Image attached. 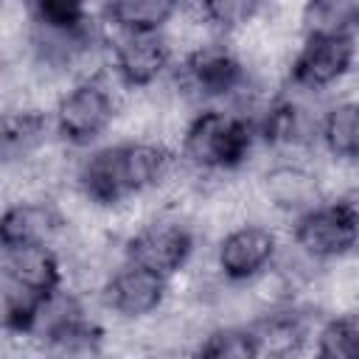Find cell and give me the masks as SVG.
Listing matches in <instances>:
<instances>
[{"label":"cell","mask_w":359,"mask_h":359,"mask_svg":"<svg viewBox=\"0 0 359 359\" xmlns=\"http://www.w3.org/2000/svg\"><path fill=\"white\" fill-rule=\"evenodd\" d=\"M180 174L174 143L151 135H123L76 151L67 182L84 208L115 216L157 194H168L180 185Z\"/></svg>","instance_id":"obj_1"},{"label":"cell","mask_w":359,"mask_h":359,"mask_svg":"<svg viewBox=\"0 0 359 359\" xmlns=\"http://www.w3.org/2000/svg\"><path fill=\"white\" fill-rule=\"evenodd\" d=\"M174 149L182 171L205 188L233 180L261 151L255 118L238 107H196L177 129Z\"/></svg>","instance_id":"obj_2"},{"label":"cell","mask_w":359,"mask_h":359,"mask_svg":"<svg viewBox=\"0 0 359 359\" xmlns=\"http://www.w3.org/2000/svg\"><path fill=\"white\" fill-rule=\"evenodd\" d=\"M48 107L59 143L70 151H84L109 140L121 126L126 93L107 67H95L67 81Z\"/></svg>","instance_id":"obj_3"},{"label":"cell","mask_w":359,"mask_h":359,"mask_svg":"<svg viewBox=\"0 0 359 359\" xmlns=\"http://www.w3.org/2000/svg\"><path fill=\"white\" fill-rule=\"evenodd\" d=\"M283 236L289 250L320 269L359 255V185L328 194L292 216Z\"/></svg>","instance_id":"obj_4"},{"label":"cell","mask_w":359,"mask_h":359,"mask_svg":"<svg viewBox=\"0 0 359 359\" xmlns=\"http://www.w3.org/2000/svg\"><path fill=\"white\" fill-rule=\"evenodd\" d=\"M202 241L199 219L180 205H163L157 210H146L123 236H121V255L137 261L171 280L182 278L196 255Z\"/></svg>","instance_id":"obj_5"},{"label":"cell","mask_w":359,"mask_h":359,"mask_svg":"<svg viewBox=\"0 0 359 359\" xmlns=\"http://www.w3.org/2000/svg\"><path fill=\"white\" fill-rule=\"evenodd\" d=\"M283 247L280 227L264 216H244L216 233L208 255L210 275L230 289H247L275 269Z\"/></svg>","instance_id":"obj_6"},{"label":"cell","mask_w":359,"mask_h":359,"mask_svg":"<svg viewBox=\"0 0 359 359\" xmlns=\"http://www.w3.org/2000/svg\"><path fill=\"white\" fill-rule=\"evenodd\" d=\"M174 283L177 280L137 261L123 258L118 250V258L98 278L93 289V300H95V309L104 311L112 323L149 325L160 314H165L174 294Z\"/></svg>","instance_id":"obj_7"},{"label":"cell","mask_w":359,"mask_h":359,"mask_svg":"<svg viewBox=\"0 0 359 359\" xmlns=\"http://www.w3.org/2000/svg\"><path fill=\"white\" fill-rule=\"evenodd\" d=\"M107 325L93 311L87 292L67 286L50 297L31 339V348L45 356L84 359L107 353Z\"/></svg>","instance_id":"obj_8"},{"label":"cell","mask_w":359,"mask_h":359,"mask_svg":"<svg viewBox=\"0 0 359 359\" xmlns=\"http://www.w3.org/2000/svg\"><path fill=\"white\" fill-rule=\"evenodd\" d=\"M180 62V48L168 31L154 34H121L109 31L104 67L121 84L126 95L151 93L165 87Z\"/></svg>","instance_id":"obj_9"},{"label":"cell","mask_w":359,"mask_h":359,"mask_svg":"<svg viewBox=\"0 0 359 359\" xmlns=\"http://www.w3.org/2000/svg\"><path fill=\"white\" fill-rule=\"evenodd\" d=\"M359 70V42L297 36L283 67V87L325 101L337 95Z\"/></svg>","instance_id":"obj_10"},{"label":"cell","mask_w":359,"mask_h":359,"mask_svg":"<svg viewBox=\"0 0 359 359\" xmlns=\"http://www.w3.org/2000/svg\"><path fill=\"white\" fill-rule=\"evenodd\" d=\"M252 194L269 213L289 222L328 196L331 185L314 157H266L255 174Z\"/></svg>","instance_id":"obj_11"},{"label":"cell","mask_w":359,"mask_h":359,"mask_svg":"<svg viewBox=\"0 0 359 359\" xmlns=\"http://www.w3.org/2000/svg\"><path fill=\"white\" fill-rule=\"evenodd\" d=\"M67 210L48 191H25L6 202L0 216V247L53 244L67 247Z\"/></svg>","instance_id":"obj_12"},{"label":"cell","mask_w":359,"mask_h":359,"mask_svg":"<svg viewBox=\"0 0 359 359\" xmlns=\"http://www.w3.org/2000/svg\"><path fill=\"white\" fill-rule=\"evenodd\" d=\"M0 278L53 297L70 286V264L65 250L53 244L0 247Z\"/></svg>","instance_id":"obj_13"},{"label":"cell","mask_w":359,"mask_h":359,"mask_svg":"<svg viewBox=\"0 0 359 359\" xmlns=\"http://www.w3.org/2000/svg\"><path fill=\"white\" fill-rule=\"evenodd\" d=\"M317 154L342 171L359 174V95H331L320 107Z\"/></svg>","instance_id":"obj_14"},{"label":"cell","mask_w":359,"mask_h":359,"mask_svg":"<svg viewBox=\"0 0 359 359\" xmlns=\"http://www.w3.org/2000/svg\"><path fill=\"white\" fill-rule=\"evenodd\" d=\"M188 8L191 0H98V17L121 34L168 31Z\"/></svg>","instance_id":"obj_15"},{"label":"cell","mask_w":359,"mask_h":359,"mask_svg":"<svg viewBox=\"0 0 359 359\" xmlns=\"http://www.w3.org/2000/svg\"><path fill=\"white\" fill-rule=\"evenodd\" d=\"M294 34L359 42V0H300Z\"/></svg>","instance_id":"obj_16"},{"label":"cell","mask_w":359,"mask_h":359,"mask_svg":"<svg viewBox=\"0 0 359 359\" xmlns=\"http://www.w3.org/2000/svg\"><path fill=\"white\" fill-rule=\"evenodd\" d=\"M311 353L323 359H359V303L320 314Z\"/></svg>","instance_id":"obj_17"},{"label":"cell","mask_w":359,"mask_h":359,"mask_svg":"<svg viewBox=\"0 0 359 359\" xmlns=\"http://www.w3.org/2000/svg\"><path fill=\"white\" fill-rule=\"evenodd\" d=\"M191 11L216 34V36H238L269 17V0H191Z\"/></svg>","instance_id":"obj_18"},{"label":"cell","mask_w":359,"mask_h":359,"mask_svg":"<svg viewBox=\"0 0 359 359\" xmlns=\"http://www.w3.org/2000/svg\"><path fill=\"white\" fill-rule=\"evenodd\" d=\"M196 356H213V359H250L261 356L258 339L250 320H216L205 325L191 348Z\"/></svg>","instance_id":"obj_19"},{"label":"cell","mask_w":359,"mask_h":359,"mask_svg":"<svg viewBox=\"0 0 359 359\" xmlns=\"http://www.w3.org/2000/svg\"><path fill=\"white\" fill-rule=\"evenodd\" d=\"M28 22L42 25H76L98 17V0H20Z\"/></svg>","instance_id":"obj_20"}]
</instances>
